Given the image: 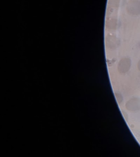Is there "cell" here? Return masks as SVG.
Segmentation results:
<instances>
[{"label":"cell","instance_id":"6da1fadb","mask_svg":"<svg viewBox=\"0 0 140 157\" xmlns=\"http://www.w3.org/2000/svg\"><path fill=\"white\" fill-rule=\"evenodd\" d=\"M126 10L128 14L131 15H140V0H129L126 5Z\"/></svg>","mask_w":140,"mask_h":157},{"label":"cell","instance_id":"5b68a950","mask_svg":"<svg viewBox=\"0 0 140 157\" xmlns=\"http://www.w3.org/2000/svg\"><path fill=\"white\" fill-rule=\"evenodd\" d=\"M138 70L140 71V60L138 62Z\"/></svg>","mask_w":140,"mask_h":157},{"label":"cell","instance_id":"7a4b0ae2","mask_svg":"<svg viewBox=\"0 0 140 157\" xmlns=\"http://www.w3.org/2000/svg\"><path fill=\"white\" fill-rule=\"evenodd\" d=\"M126 106L128 110L131 112L140 110V98L138 97L131 98L126 103Z\"/></svg>","mask_w":140,"mask_h":157},{"label":"cell","instance_id":"3957f363","mask_svg":"<svg viewBox=\"0 0 140 157\" xmlns=\"http://www.w3.org/2000/svg\"><path fill=\"white\" fill-rule=\"evenodd\" d=\"M131 66V61L129 58H124L118 64V70L122 74L127 73Z\"/></svg>","mask_w":140,"mask_h":157},{"label":"cell","instance_id":"277c9868","mask_svg":"<svg viewBox=\"0 0 140 157\" xmlns=\"http://www.w3.org/2000/svg\"><path fill=\"white\" fill-rule=\"evenodd\" d=\"M110 25L109 27L112 29H116V27L117 26V24H118V21L116 19H112L110 20Z\"/></svg>","mask_w":140,"mask_h":157}]
</instances>
